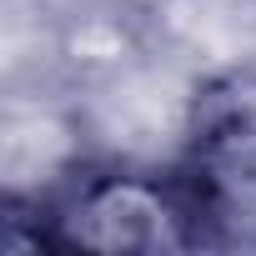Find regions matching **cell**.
<instances>
[{"instance_id": "1", "label": "cell", "mask_w": 256, "mask_h": 256, "mask_svg": "<svg viewBox=\"0 0 256 256\" xmlns=\"http://www.w3.org/2000/svg\"><path fill=\"white\" fill-rule=\"evenodd\" d=\"M10 216L30 221L26 246H86V251H191L211 241L221 211L196 181L171 166H70L30 201L10 196Z\"/></svg>"}, {"instance_id": "2", "label": "cell", "mask_w": 256, "mask_h": 256, "mask_svg": "<svg viewBox=\"0 0 256 256\" xmlns=\"http://www.w3.org/2000/svg\"><path fill=\"white\" fill-rule=\"evenodd\" d=\"M176 166L221 216L256 196V70H216L186 96Z\"/></svg>"}]
</instances>
